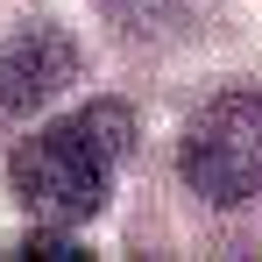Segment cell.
<instances>
[{
	"mask_svg": "<svg viewBox=\"0 0 262 262\" xmlns=\"http://www.w3.org/2000/svg\"><path fill=\"white\" fill-rule=\"evenodd\" d=\"M135 149V114L121 99H92L78 114L50 121L43 135H29L7 163L14 199L50 227H85L106 206V184L121 170V156Z\"/></svg>",
	"mask_w": 262,
	"mask_h": 262,
	"instance_id": "6da1fadb",
	"label": "cell"
},
{
	"mask_svg": "<svg viewBox=\"0 0 262 262\" xmlns=\"http://www.w3.org/2000/svg\"><path fill=\"white\" fill-rule=\"evenodd\" d=\"M177 170L206 206H248L262 199V92L234 85L191 114L177 142Z\"/></svg>",
	"mask_w": 262,
	"mask_h": 262,
	"instance_id": "7a4b0ae2",
	"label": "cell"
},
{
	"mask_svg": "<svg viewBox=\"0 0 262 262\" xmlns=\"http://www.w3.org/2000/svg\"><path fill=\"white\" fill-rule=\"evenodd\" d=\"M71 78H78L71 36L50 29V21H36V29H21V36L7 43V57H0V106H7V114H29V106H43L50 92H64Z\"/></svg>",
	"mask_w": 262,
	"mask_h": 262,
	"instance_id": "3957f363",
	"label": "cell"
},
{
	"mask_svg": "<svg viewBox=\"0 0 262 262\" xmlns=\"http://www.w3.org/2000/svg\"><path fill=\"white\" fill-rule=\"evenodd\" d=\"M106 14H121L135 36L156 29V21H177V0H106Z\"/></svg>",
	"mask_w": 262,
	"mask_h": 262,
	"instance_id": "277c9868",
	"label": "cell"
}]
</instances>
